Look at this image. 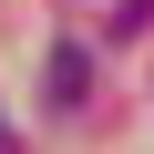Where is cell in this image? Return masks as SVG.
Listing matches in <instances>:
<instances>
[{
    "mask_svg": "<svg viewBox=\"0 0 154 154\" xmlns=\"http://www.w3.org/2000/svg\"><path fill=\"white\" fill-rule=\"evenodd\" d=\"M144 21H154V0H123V11H113V41H134Z\"/></svg>",
    "mask_w": 154,
    "mask_h": 154,
    "instance_id": "2",
    "label": "cell"
},
{
    "mask_svg": "<svg viewBox=\"0 0 154 154\" xmlns=\"http://www.w3.org/2000/svg\"><path fill=\"white\" fill-rule=\"evenodd\" d=\"M41 103H51V113H82V103H93V51H82V41H51V62H41Z\"/></svg>",
    "mask_w": 154,
    "mask_h": 154,
    "instance_id": "1",
    "label": "cell"
},
{
    "mask_svg": "<svg viewBox=\"0 0 154 154\" xmlns=\"http://www.w3.org/2000/svg\"><path fill=\"white\" fill-rule=\"evenodd\" d=\"M0 154H21V144H11V123H0Z\"/></svg>",
    "mask_w": 154,
    "mask_h": 154,
    "instance_id": "3",
    "label": "cell"
}]
</instances>
